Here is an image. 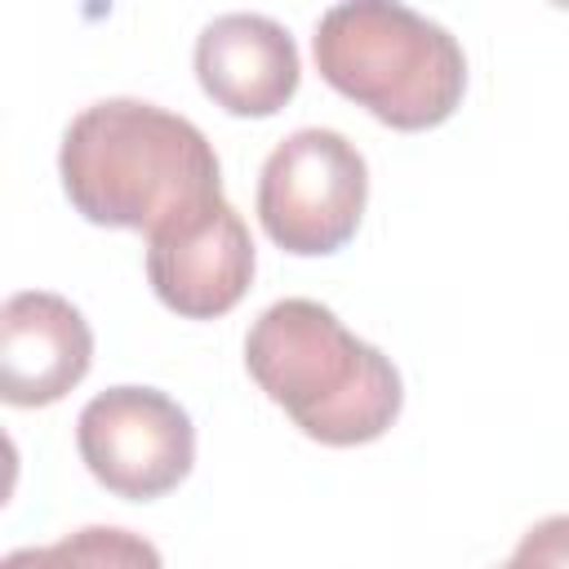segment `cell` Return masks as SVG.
Here are the masks:
<instances>
[{
	"mask_svg": "<svg viewBox=\"0 0 569 569\" xmlns=\"http://www.w3.org/2000/svg\"><path fill=\"white\" fill-rule=\"evenodd\" d=\"M502 569H569V511L529 525Z\"/></svg>",
	"mask_w": 569,
	"mask_h": 569,
	"instance_id": "10",
	"label": "cell"
},
{
	"mask_svg": "<svg viewBox=\"0 0 569 569\" xmlns=\"http://www.w3.org/2000/svg\"><path fill=\"white\" fill-rule=\"evenodd\" d=\"M0 569H164L156 542L120 525H84L49 547L9 551Z\"/></svg>",
	"mask_w": 569,
	"mask_h": 569,
	"instance_id": "9",
	"label": "cell"
},
{
	"mask_svg": "<svg viewBox=\"0 0 569 569\" xmlns=\"http://www.w3.org/2000/svg\"><path fill=\"white\" fill-rule=\"evenodd\" d=\"M369 200V164L338 129H293L271 147L258 173V222L298 258L338 253Z\"/></svg>",
	"mask_w": 569,
	"mask_h": 569,
	"instance_id": "4",
	"label": "cell"
},
{
	"mask_svg": "<svg viewBox=\"0 0 569 569\" xmlns=\"http://www.w3.org/2000/svg\"><path fill=\"white\" fill-rule=\"evenodd\" d=\"M196 80L227 111L244 120L276 116L302 80L293 36L267 13H218L196 36Z\"/></svg>",
	"mask_w": 569,
	"mask_h": 569,
	"instance_id": "8",
	"label": "cell"
},
{
	"mask_svg": "<svg viewBox=\"0 0 569 569\" xmlns=\"http://www.w3.org/2000/svg\"><path fill=\"white\" fill-rule=\"evenodd\" d=\"M58 173L84 222L142 231L147 240L222 204L213 142L187 116L142 98L84 107L62 133Z\"/></svg>",
	"mask_w": 569,
	"mask_h": 569,
	"instance_id": "1",
	"label": "cell"
},
{
	"mask_svg": "<svg viewBox=\"0 0 569 569\" xmlns=\"http://www.w3.org/2000/svg\"><path fill=\"white\" fill-rule=\"evenodd\" d=\"M93 365V329L62 293L22 289L0 307V396L18 409L62 400Z\"/></svg>",
	"mask_w": 569,
	"mask_h": 569,
	"instance_id": "7",
	"label": "cell"
},
{
	"mask_svg": "<svg viewBox=\"0 0 569 569\" xmlns=\"http://www.w3.org/2000/svg\"><path fill=\"white\" fill-rule=\"evenodd\" d=\"M76 449L107 493L151 502L191 476L196 427L187 409L156 387H107L80 409Z\"/></svg>",
	"mask_w": 569,
	"mask_h": 569,
	"instance_id": "5",
	"label": "cell"
},
{
	"mask_svg": "<svg viewBox=\"0 0 569 569\" xmlns=\"http://www.w3.org/2000/svg\"><path fill=\"white\" fill-rule=\"evenodd\" d=\"M311 53L325 84L405 133L445 124L467 89V53L458 36L391 0H347L325 9Z\"/></svg>",
	"mask_w": 569,
	"mask_h": 569,
	"instance_id": "3",
	"label": "cell"
},
{
	"mask_svg": "<svg viewBox=\"0 0 569 569\" xmlns=\"http://www.w3.org/2000/svg\"><path fill=\"white\" fill-rule=\"evenodd\" d=\"M244 369L302 436L333 449L378 440L405 405L396 365L311 298H280L249 325Z\"/></svg>",
	"mask_w": 569,
	"mask_h": 569,
	"instance_id": "2",
	"label": "cell"
},
{
	"mask_svg": "<svg viewBox=\"0 0 569 569\" xmlns=\"http://www.w3.org/2000/svg\"><path fill=\"white\" fill-rule=\"evenodd\" d=\"M147 280L156 298L187 320L227 316L253 284V240L222 200L209 213L147 240Z\"/></svg>",
	"mask_w": 569,
	"mask_h": 569,
	"instance_id": "6",
	"label": "cell"
}]
</instances>
